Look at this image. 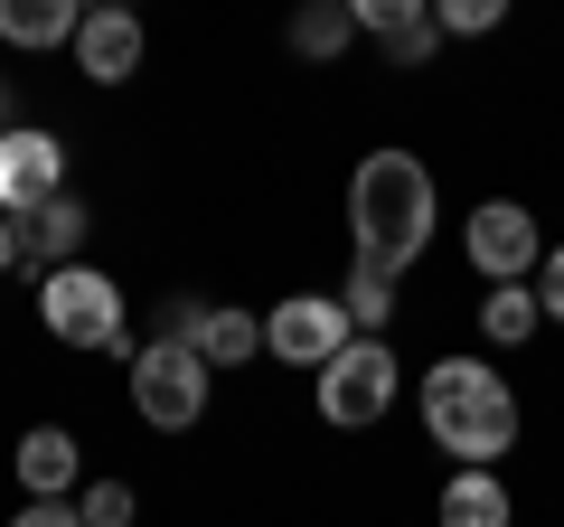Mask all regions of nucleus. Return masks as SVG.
Returning <instances> with one entry per match:
<instances>
[{"mask_svg":"<svg viewBox=\"0 0 564 527\" xmlns=\"http://www.w3.org/2000/svg\"><path fill=\"white\" fill-rule=\"evenodd\" d=\"M414 415H423V433H433V452H452V471H499L508 452H518V433H527L518 386L489 358H462V348L414 377Z\"/></svg>","mask_w":564,"mask_h":527,"instance_id":"1","label":"nucleus"},{"mask_svg":"<svg viewBox=\"0 0 564 527\" xmlns=\"http://www.w3.org/2000/svg\"><path fill=\"white\" fill-rule=\"evenodd\" d=\"M433 226H443V189L423 170V151L386 142L348 170V245H358V264H377V273L404 283L423 264V245H433Z\"/></svg>","mask_w":564,"mask_h":527,"instance_id":"2","label":"nucleus"},{"mask_svg":"<svg viewBox=\"0 0 564 527\" xmlns=\"http://www.w3.org/2000/svg\"><path fill=\"white\" fill-rule=\"evenodd\" d=\"M39 321L57 348H85V358H132V302L104 264H66L39 283Z\"/></svg>","mask_w":564,"mask_h":527,"instance_id":"3","label":"nucleus"},{"mask_svg":"<svg viewBox=\"0 0 564 527\" xmlns=\"http://www.w3.org/2000/svg\"><path fill=\"white\" fill-rule=\"evenodd\" d=\"M395 396H404V358H395V340H348L339 358L311 377V406H321L329 433H367V424H386V415H395Z\"/></svg>","mask_w":564,"mask_h":527,"instance_id":"4","label":"nucleus"},{"mask_svg":"<svg viewBox=\"0 0 564 527\" xmlns=\"http://www.w3.org/2000/svg\"><path fill=\"white\" fill-rule=\"evenodd\" d=\"M207 396H217V367H207L188 340H170V330H161V340L132 348V415L151 433H188L207 415Z\"/></svg>","mask_w":564,"mask_h":527,"instance_id":"5","label":"nucleus"},{"mask_svg":"<svg viewBox=\"0 0 564 527\" xmlns=\"http://www.w3.org/2000/svg\"><path fill=\"white\" fill-rule=\"evenodd\" d=\"M462 255H470V273H480L489 292H499V283H536V264H545L536 207H527V198H480L462 217Z\"/></svg>","mask_w":564,"mask_h":527,"instance_id":"6","label":"nucleus"},{"mask_svg":"<svg viewBox=\"0 0 564 527\" xmlns=\"http://www.w3.org/2000/svg\"><path fill=\"white\" fill-rule=\"evenodd\" d=\"M348 340H358V330H348V302H339V292H282V302L263 311V358L302 367V377H321Z\"/></svg>","mask_w":564,"mask_h":527,"instance_id":"7","label":"nucleus"},{"mask_svg":"<svg viewBox=\"0 0 564 527\" xmlns=\"http://www.w3.org/2000/svg\"><path fill=\"white\" fill-rule=\"evenodd\" d=\"M47 198H66V142L47 122H10L0 132V217H39Z\"/></svg>","mask_w":564,"mask_h":527,"instance_id":"8","label":"nucleus"},{"mask_svg":"<svg viewBox=\"0 0 564 527\" xmlns=\"http://www.w3.org/2000/svg\"><path fill=\"white\" fill-rule=\"evenodd\" d=\"M141 47H151V29H141L132 10H85V29H76V76H85V85H132V76H141Z\"/></svg>","mask_w":564,"mask_h":527,"instance_id":"9","label":"nucleus"},{"mask_svg":"<svg viewBox=\"0 0 564 527\" xmlns=\"http://www.w3.org/2000/svg\"><path fill=\"white\" fill-rule=\"evenodd\" d=\"M85 236H95V207L76 198V189H66V198H47L39 217H20V264L29 273H66V264H85Z\"/></svg>","mask_w":564,"mask_h":527,"instance_id":"10","label":"nucleus"},{"mask_svg":"<svg viewBox=\"0 0 564 527\" xmlns=\"http://www.w3.org/2000/svg\"><path fill=\"white\" fill-rule=\"evenodd\" d=\"M358 10V39L386 47V66H423L443 47V20H433V0H348Z\"/></svg>","mask_w":564,"mask_h":527,"instance_id":"11","label":"nucleus"},{"mask_svg":"<svg viewBox=\"0 0 564 527\" xmlns=\"http://www.w3.org/2000/svg\"><path fill=\"white\" fill-rule=\"evenodd\" d=\"M10 471H20L29 499H76V490H85V443L66 424H29L20 452H10Z\"/></svg>","mask_w":564,"mask_h":527,"instance_id":"12","label":"nucleus"},{"mask_svg":"<svg viewBox=\"0 0 564 527\" xmlns=\"http://www.w3.org/2000/svg\"><path fill=\"white\" fill-rule=\"evenodd\" d=\"M433 527H518V499H508L499 471H452L443 499H433Z\"/></svg>","mask_w":564,"mask_h":527,"instance_id":"13","label":"nucleus"},{"mask_svg":"<svg viewBox=\"0 0 564 527\" xmlns=\"http://www.w3.org/2000/svg\"><path fill=\"white\" fill-rule=\"evenodd\" d=\"M85 10L76 0H0V39L20 47V57H39V47H76Z\"/></svg>","mask_w":564,"mask_h":527,"instance_id":"14","label":"nucleus"},{"mask_svg":"<svg viewBox=\"0 0 564 527\" xmlns=\"http://www.w3.org/2000/svg\"><path fill=\"white\" fill-rule=\"evenodd\" d=\"M470 321H480L489 348H527V340L545 330V302H536V283H499V292H480V311H470Z\"/></svg>","mask_w":564,"mask_h":527,"instance_id":"15","label":"nucleus"},{"mask_svg":"<svg viewBox=\"0 0 564 527\" xmlns=\"http://www.w3.org/2000/svg\"><path fill=\"white\" fill-rule=\"evenodd\" d=\"M198 358L217 367H245V358H263V311H245V302H217L207 311V330H198Z\"/></svg>","mask_w":564,"mask_h":527,"instance_id":"16","label":"nucleus"},{"mask_svg":"<svg viewBox=\"0 0 564 527\" xmlns=\"http://www.w3.org/2000/svg\"><path fill=\"white\" fill-rule=\"evenodd\" d=\"M282 39H292V57L329 66L348 39H358V10H348V0H311V10H292V29H282Z\"/></svg>","mask_w":564,"mask_h":527,"instance_id":"17","label":"nucleus"},{"mask_svg":"<svg viewBox=\"0 0 564 527\" xmlns=\"http://www.w3.org/2000/svg\"><path fill=\"white\" fill-rule=\"evenodd\" d=\"M339 302H348V330H358V340H395V273H377V264H348Z\"/></svg>","mask_w":564,"mask_h":527,"instance_id":"18","label":"nucleus"},{"mask_svg":"<svg viewBox=\"0 0 564 527\" xmlns=\"http://www.w3.org/2000/svg\"><path fill=\"white\" fill-rule=\"evenodd\" d=\"M76 518H85V527H132V518H141V490H132V481H85V490H76Z\"/></svg>","mask_w":564,"mask_h":527,"instance_id":"19","label":"nucleus"},{"mask_svg":"<svg viewBox=\"0 0 564 527\" xmlns=\"http://www.w3.org/2000/svg\"><path fill=\"white\" fill-rule=\"evenodd\" d=\"M433 20H443V39H489V29H508V0H433Z\"/></svg>","mask_w":564,"mask_h":527,"instance_id":"20","label":"nucleus"},{"mask_svg":"<svg viewBox=\"0 0 564 527\" xmlns=\"http://www.w3.org/2000/svg\"><path fill=\"white\" fill-rule=\"evenodd\" d=\"M536 302H545V321H564V245H545V264H536Z\"/></svg>","mask_w":564,"mask_h":527,"instance_id":"21","label":"nucleus"},{"mask_svg":"<svg viewBox=\"0 0 564 527\" xmlns=\"http://www.w3.org/2000/svg\"><path fill=\"white\" fill-rule=\"evenodd\" d=\"M10 527H85V518H76V499H20Z\"/></svg>","mask_w":564,"mask_h":527,"instance_id":"22","label":"nucleus"},{"mask_svg":"<svg viewBox=\"0 0 564 527\" xmlns=\"http://www.w3.org/2000/svg\"><path fill=\"white\" fill-rule=\"evenodd\" d=\"M20 264V217H0V273Z\"/></svg>","mask_w":564,"mask_h":527,"instance_id":"23","label":"nucleus"},{"mask_svg":"<svg viewBox=\"0 0 564 527\" xmlns=\"http://www.w3.org/2000/svg\"><path fill=\"white\" fill-rule=\"evenodd\" d=\"M0 132H10V76H0Z\"/></svg>","mask_w":564,"mask_h":527,"instance_id":"24","label":"nucleus"}]
</instances>
